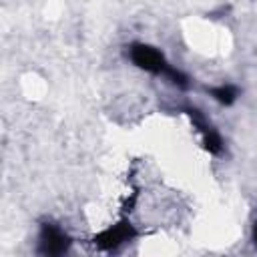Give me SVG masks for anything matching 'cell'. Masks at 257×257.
I'll list each match as a JSON object with an SVG mask.
<instances>
[{
	"mask_svg": "<svg viewBox=\"0 0 257 257\" xmlns=\"http://www.w3.org/2000/svg\"><path fill=\"white\" fill-rule=\"evenodd\" d=\"M131 60H133L139 68H143V70H147V72L165 74L167 78H171L173 84H177V86H181V88H187V86H189V78H187L181 70L169 66L167 60H165V56H163L157 48H153V46H149V44H141V42L133 44V46H131Z\"/></svg>",
	"mask_w": 257,
	"mask_h": 257,
	"instance_id": "cell-1",
	"label": "cell"
},
{
	"mask_svg": "<svg viewBox=\"0 0 257 257\" xmlns=\"http://www.w3.org/2000/svg\"><path fill=\"white\" fill-rule=\"evenodd\" d=\"M70 237L58 229L56 225L52 223H44L40 227V241H38V253L42 255H48V257H56V255H62L70 249Z\"/></svg>",
	"mask_w": 257,
	"mask_h": 257,
	"instance_id": "cell-2",
	"label": "cell"
},
{
	"mask_svg": "<svg viewBox=\"0 0 257 257\" xmlns=\"http://www.w3.org/2000/svg\"><path fill=\"white\" fill-rule=\"evenodd\" d=\"M135 237H137L135 227H133L128 221H120V223H116V225L104 229L102 233H98L92 241H94V245H96L98 249L112 251V249L120 247L122 243L131 241V239H135Z\"/></svg>",
	"mask_w": 257,
	"mask_h": 257,
	"instance_id": "cell-3",
	"label": "cell"
},
{
	"mask_svg": "<svg viewBox=\"0 0 257 257\" xmlns=\"http://www.w3.org/2000/svg\"><path fill=\"white\" fill-rule=\"evenodd\" d=\"M187 114L191 116V120H193V124L201 131V135H203V145H205V149L209 151V153H213V155H217V153H221V149H223V143H221V137H219V133L205 120V116L197 110V108H187Z\"/></svg>",
	"mask_w": 257,
	"mask_h": 257,
	"instance_id": "cell-4",
	"label": "cell"
},
{
	"mask_svg": "<svg viewBox=\"0 0 257 257\" xmlns=\"http://www.w3.org/2000/svg\"><path fill=\"white\" fill-rule=\"evenodd\" d=\"M211 94H213V98H215L217 102L229 106V104H233L235 98H237V88H235L233 84H223V86L211 88Z\"/></svg>",
	"mask_w": 257,
	"mask_h": 257,
	"instance_id": "cell-5",
	"label": "cell"
},
{
	"mask_svg": "<svg viewBox=\"0 0 257 257\" xmlns=\"http://www.w3.org/2000/svg\"><path fill=\"white\" fill-rule=\"evenodd\" d=\"M253 239H255V245H257V221H255V225H253Z\"/></svg>",
	"mask_w": 257,
	"mask_h": 257,
	"instance_id": "cell-6",
	"label": "cell"
}]
</instances>
